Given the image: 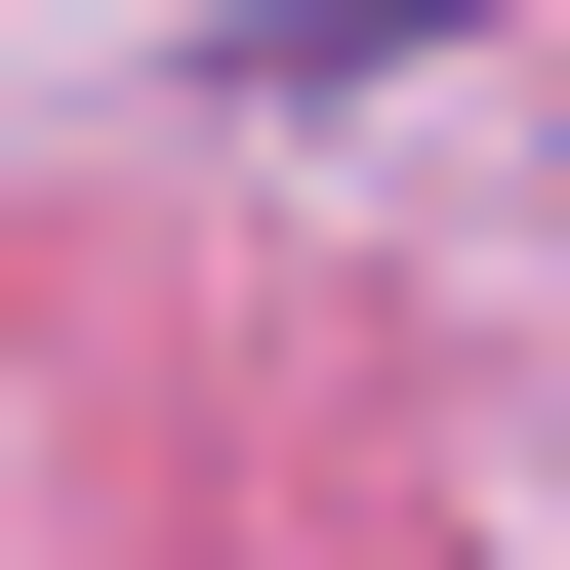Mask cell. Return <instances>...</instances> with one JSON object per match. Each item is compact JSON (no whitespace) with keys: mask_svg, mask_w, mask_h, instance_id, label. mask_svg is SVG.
Segmentation results:
<instances>
[{"mask_svg":"<svg viewBox=\"0 0 570 570\" xmlns=\"http://www.w3.org/2000/svg\"><path fill=\"white\" fill-rule=\"evenodd\" d=\"M407 41H489V0H245V82H407Z\"/></svg>","mask_w":570,"mask_h":570,"instance_id":"obj_1","label":"cell"}]
</instances>
